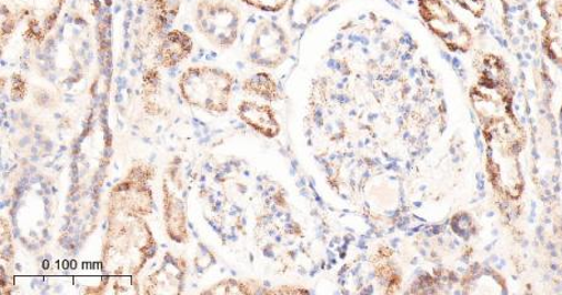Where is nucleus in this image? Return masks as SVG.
Segmentation results:
<instances>
[{"label":"nucleus","instance_id":"20e7f679","mask_svg":"<svg viewBox=\"0 0 562 295\" xmlns=\"http://www.w3.org/2000/svg\"><path fill=\"white\" fill-rule=\"evenodd\" d=\"M417 4L422 22L450 53L468 54L473 49V33L443 0H418Z\"/></svg>","mask_w":562,"mask_h":295},{"label":"nucleus","instance_id":"423d86ee","mask_svg":"<svg viewBox=\"0 0 562 295\" xmlns=\"http://www.w3.org/2000/svg\"><path fill=\"white\" fill-rule=\"evenodd\" d=\"M67 0H2V16L19 25L26 20L25 37L42 44L57 23Z\"/></svg>","mask_w":562,"mask_h":295},{"label":"nucleus","instance_id":"a211bd4d","mask_svg":"<svg viewBox=\"0 0 562 295\" xmlns=\"http://www.w3.org/2000/svg\"><path fill=\"white\" fill-rule=\"evenodd\" d=\"M451 2L467 10L476 19L483 18L486 12V0H451Z\"/></svg>","mask_w":562,"mask_h":295},{"label":"nucleus","instance_id":"f03ea898","mask_svg":"<svg viewBox=\"0 0 562 295\" xmlns=\"http://www.w3.org/2000/svg\"><path fill=\"white\" fill-rule=\"evenodd\" d=\"M144 218L134 212L109 207L103 257L105 270L114 277H136L154 258L156 241Z\"/></svg>","mask_w":562,"mask_h":295},{"label":"nucleus","instance_id":"f8f14e48","mask_svg":"<svg viewBox=\"0 0 562 295\" xmlns=\"http://www.w3.org/2000/svg\"><path fill=\"white\" fill-rule=\"evenodd\" d=\"M344 0H291L289 19L291 26L304 30Z\"/></svg>","mask_w":562,"mask_h":295},{"label":"nucleus","instance_id":"9b49d317","mask_svg":"<svg viewBox=\"0 0 562 295\" xmlns=\"http://www.w3.org/2000/svg\"><path fill=\"white\" fill-rule=\"evenodd\" d=\"M193 48L192 37L180 30H172L160 41L156 53L157 64L160 68H175L192 55Z\"/></svg>","mask_w":562,"mask_h":295},{"label":"nucleus","instance_id":"2eb2a0df","mask_svg":"<svg viewBox=\"0 0 562 295\" xmlns=\"http://www.w3.org/2000/svg\"><path fill=\"white\" fill-rule=\"evenodd\" d=\"M257 281L228 279L214 284L213 287L202 294H255L259 291Z\"/></svg>","mask_w":562,"mask_h":295},{"label":"nucleus","instance_id":"4468645a","mask_svg":"<svg viewBox=\"0 0 562 295\" xmlns=\"http://www.w3.org/2000/svg\"><path fill=\"white\" fill-rule=\"evenodd\" d=\"M243 90L250 97H256L276 103L281 99V91L274 77L268 72H258L244 81Z\"/></svg>","mask_w":562,"mask_h":295},{"label":"nucleus","instance_id":"39448f33","mask_svg":"<svg viewBox=\"0 0 562 295\" xmlns=\"http://www.w3.org/2000/svg\"><path fill=\"white\" fill-rule=\"evenodd\" d=\"M195 25L211 45L228 49L239 35L240 12L225 0H200L195 9Z\"/></svg>","mask_w":562,"mask_h":295},{"label":"nucleus","instance_id":"6e6552de","mask_svg":"<svg viewBox=\"0 0 562 295\" xmlns=\"http://www.w3.org/2000/svg\"><path fill=\"white\" fill-rule=\"evenodd\" d=\"M188 262L167 252L162 264L146 280L144 294H180L184 288Z\"/></svg>","mask_w":562,"mask_h":295},{"label":"nucleus","instance_id":"f3484780","mask_svg":"<svg viewBox=\"0 0 562 295\" xmlns=\"http://www.w3.org/2000/svg\"><path fill=\"white\" fill-rule=\"evenodd\" d=\"M240 2L260 10V12L279 13L286 8L291 0H240Z\"/></svg>","mask_w":562,"mask_h":295},{"label":"nucleus","instance_id":"ddd939ff","mask_svg":"<svg viewBox=\"0 0 562 295\" xmlns=\"http://www.w3.org/2000/svg\"><path fill=\"white\" fill-rule=\"evenodd\" d=\"M144 106L148 115L159 116L164 114L162 77L156 68L147 70L143 80Z\"/></svg>","mask_w":562,"mask_h":295},{"label":"nucleus","instance_id":"1a4fd4ad","mask_svg":"<svg viewBox=\"0 0 562 295\" xmlns=\"http://www.w3.org/2000/svg\"><path fill=\"white\" fill-rule=\"evenodd\" d=\"M237 115L248 127L266 138L273 139L280 135L281 126L272 106L244 100L237 107Z\"/></svg>","mask_w":562,"mask_h":295},{"label":"nucleus","instance_id":"0eeeda50","mask_svg":"<svg viewBox=\"0 0 562 295\" xmlns=\"http://www.w3.org/2000/svg\"><path fill=\"white\" fill-rule=\"evenodd\" d=\"M291 43L283 27L270 19H262L254 30L247 47L250 64L277 69L290 55Z\"/></svg>","mask_w":562,"mask_h":295},{"label":"nucleus","instance_id":"f257e3e1","mask_svg":"<svg viewBox=\"0 0 562 295\" xmlns=\"http://www.w3.org/2000/svg\"><path fill=\"white\" fill-rule=\"evenodd\" d=\"M476 83L470 89L486 144L525 148L526 131L515 114V89L506 60L495 54L477 58Z\"/></svg>","mask_w":562,"mask_h":295},{"label":"nucleus","instance_id":"7ed1b4c3","mask_svg":"<svg viewBox=\"0 0 562 295\" xmlns=\"http://www.w3.org/2000/svg\"><path fill=\"white\" fill-rule=\"evenodd\" d=\"M178 86L188 105L221 115L229 110L235 78L223 68L198 66L187 69Z\"/></svg>","mask_w":562,"mask_h":295},{"label":"nucleus","instance_id":"dca6fc26","mask_svg":"<svg viewBox=\"0 0 562 295\" xmlns=\"http://www.w3.org/2000/svg\"><path fill=\"white\" fill-rule=\"evenodd\" d=\"M149 4L166 19V22H170L179 14L182 0H149Z\"/></svg>","mask_w":562,"mask_h":295},{"label":"nucleus","instance_id":"6ab92c4d","mask_svg":"<svg viewBox=\"0 0 562 295\" xmlns=\"http://www.w3.org/2000/svg\"><path fill=\"white\" fill-rule=\"evenodd\" d=\"M27 94V87L25 79L20 75H14L12 79V89H10V97L14 101L24 100Z\"/></svg>","mask_w":562,"mask_h":295},{"label":"nucleus","instance_id":"9d476101","mask_svg":"<svg viewBox=\"0 0 562 295\" xmlns=\"http://www.w3.org/2000/svg\"><path fill=\"white\" fill-rule=\"evenodd\" d=\"M164 215L167 236L178 243L189 242L186 202L169 189L164 180Z\"/></svg>","mask_w":562,"mask_h":295}]
</instances>
